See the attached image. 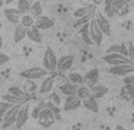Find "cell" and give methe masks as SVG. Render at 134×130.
<instances>
[{
    "label": "cell",
    "mask_w": 134,
    "mask_h": 130,
    "mask_svg": "<svg viewBox=\"0 0 134 130\" xmlns=\"http://www.w3.org/2000/svg\"><path fill=\"white\" fill-rule=\"evenodd\" d=\"M37 121H38V123H39V125H41V127L50 128L51 125L55 123L56 116H55V113H53L52 109L44 106L43 109L39 111V113H38Z\"/></svg>",
    "instance_id": "obj_1"
},
{
    "label": "cell",
    "mask_w": 134,
    "mask_h": 130,
    "mask_svg": "<svg viewBox=\"0 0 134 130\" xmlns=\"http://www.w3.org/2000/svg\"><path fill=\"white\" fill-rule=\"evenodd\" d=\"M57 62H58V59L56 56L55 51L52 50L51 47H48L46 50L44 51V55H43L44 68H45L48 72H50V73H53V72L57 69Z\"/></svg>",
    "instance_id": "obj_2"
},
{
    "label": "cell",
    "mask_w": 134,
    "mask_h": 130,
    "mask_svg": "<svg viewBox=\"0 0 134 130\" xmlns=\"http://www.w3.org/2000/svg\"><path fill=\"white\" fill-rule=\"evenodd\" d=\"M50 72H48L45 68L42 67H32V68L25 69L20 73V77L24 78L26 80H38L42 78H45L46 75H49Z\"/></svg>",
    "instance_id": "obj_3"
},
{
    "label": "cell",
    "mask_w": 134,
    "mask_h": 130,
    "mask_svg": "<svg viewBox=\"0 0 134 130\" xmlns=\"http://www.w3.org/2000/svg\"><path fill=\"white\" fill-rule=\"evenodd\" d=\"M89 32H90L91 39H93L94 44L96 46H101L102 42H103V35L104 33L102 32V30L100 29V26L97 25L96 19H95V16H93V18L89 22Z\"/></svg>",
    "instance_id": "obj_4"
},
{
    "label": "cell",
    "mask_w": 134,
    "mask_h": 130,
    "mask_svg": "<svg viewBox=\"0 0 134 130\" xmlns=\"http://www.w3.org/2000/svg\"><path fill=\"white\" fill-rule=\"evenodd\" d=\"M21 104H14L10 110H8L6 115L4 116L3 121H1V124H3V128L7 129V128L12 127V125L15 124V121H17V116L18 112H19V109H20Z\"/></svg>",
    "instance_id": "obj_5"
},
{
    "label": "cell",
    "mask_w": 134,
    "mask_h": 130,
    "mask_svg": "<svg viewBox=\"0 0 134 130\" xmlns=\"http://www.w3.org/2000/svg\"><path fill=\"white\" fill-rule=\"evenodd\" d=\"M108 72L111 75H115V77H126L129 73H133L134 72V64L128 62V63H121V64H116V66H110Z\"/></svg>",
    "instance_id": "obj_6"
},
{
    "label": "cell",
    "mask_w": 134,
    "mask_h": 130,
    "mask_svg": "<svg viewBox=\"0 0 134 130\" xmlns=\"http://www.w3.org/2000/svg\"><path fill=\"white\" fill-rule=\"evenodd\" d=\"M102 59L109 66H116V64L131 62L128 56H125L124 54H120V53H106V55H103Z\"/></svg>",
    "instance_id": "obj_7"
},
{
    "label": "cell",
    "mask_w": 134,
    "mask_h": 130,
    "mask_svg": "<svg viewBox=\"0 0 134 130\" xmlns=\"http://www.w3.org/2000/svg\"><path fill=\"white\" fill-rule=\"evenodd\" d=\"M95 19H96V23L97 25L100 26V29L102 30V32L104 33L106 36H110L111 33V26H110V23H109V18L104 14L103 12L101 11L96 10L95 11Z\"/></svg>",
    "instance_id": "obj_8"
},
{
    "label": "cell",
    "mask_w": 134,
    "mask_h": 130,
    "mask_svg": "<svg viewBox=\"0 0 134 130\" xmlns=\"http://www.w3.org/2000/svg\"><path fill=\"white\" fill-rule=\"evenodd\" d=\"M111 5L115 16L119 17H125L129 12V0H111Z\"/></svg>",
    "instance_id": "obj_9"
},
{
    "label": "cell",
    "mask_w": 134,
    "mask_h": 130,
    "mask_svg": "<svg viewBox=\"0 0 134 130\" xmlns=\"http://www.w3.org/2000/svg\"><path fill=\"white\" fill-rule=\"evenodd\" d=\"M29 121V102L21 104L20 109H19V112L17 116V121H15V128L17 129H20L24 125L26 124V122Z\"/></svg>",
    "instance_id": "obj_10"
},
{
    "label": "cell",
    "mask_w": 134,
    "mask_h": 130,
    "mask_svg": "<svg viewBox=\"0 0 134 130\" xmlns=\"http://www.w3.org/2000/svg\"><path fill=\"white\" fill-rule=\"evenodd\" d=\"M4 14H5L6 19H7L11 24L18 25V24L20 23V18H21V16H23V13L18 10V7H15V8L8 7V8L4 10Z\"/></svg>",
    "instance_id": "obj_11"
},
{
    "label": "cell",
    "mask_w": 134,
    "mask_h": 130,
    "mask_svg": "<svg viewBox=\"0 0 134 130\" xmlns=\"http://www.w3.org/2000/svg\"><path fill=\"white\" fill-rule=\"evenodd\" d=\"M82 105V99L77 94L66 96L64 100V110L65 111H74V110L79 109Z\"/></svg>",
    "instance_id": "obj_12"
},
{
    "label": "cell",
    "mask_w": 134,
    "mask_h": 130,
    "mask_svg": "<svg viewBox=\"0 0 134 130\" xmlns=\"http://www.w3.org/2000/svg\"><path fill=\"white\" fill-rule=\"evenodd\" d=\"M74 61H75V56L74 55H63L58 59L57 62V71L59 72H66L72 67Z\"/></svg>",
    "instance_id": "obj_13"
},
{
    "label": "cell",
    "mask_w": 134,
    "mask_h": 130,
    "mask_svg": "<svg viewBox=\"0 0 134 130\" xmlns=\"http://www.w3.org/2000/svg\"><path fill=\"white\" fill-rule=\"evenodd\" d=\"M35 25L37 26L39 30H48V29L52 28L55 25V21L49 18L48 16H38L35 18Z\"/></svg>",
    "instance_id": "obj_14"
},
{
    "label": "cell",
    "mask_w": 134,
    "mask_h": 130,
    "mask_svg": "<svg viewBox=\"0 0 134 130\" xmlns=\"http://www.w3.org/2000/svg\"><path fill=\"white\" fill-rule=\"evenodd\" d=\"M99 79H100L99 71H97L96 68L90 69V71H89L88 73L86 74V77H84V85H87L89 88H91L93 86L97 85V82H99Z\"/></svg>",
    "instance_id": "obj_15"
},
{
    "label": "cell",
    "mask_w": 134,
    "mask_h": 130,
    "mask_svg": "<svg viewBox=\"0 0 134 130\" xmlns=\"http://www.w3.org/2000/svg\"><path fill=\"white\" fill-rule=\"evenodd\" d=\"M120 97L126 102L134 100V84H125L120 89Z\"/></svg>",
    "instance_id": "obj_16"
},
{
    "label": "cell",
    "mask_w": 134,
    "mask_h": 130,
    "mask_svg": "<svg viewBox=\"0 0 134 130\" xmlns=\"http://www.w3.org/2000/svg\"><path fill=\"white\" fill-rule=\"evenodd\" d=\"M53 81H55V77L53 75H46L43 79L41 86H39V93L41 94H46L52 89L53 87Z\"/></svg>",
    "instance_id": "obj_17"
},
{
    "label": "cell",
    "mask_w": 134,
    "mask_h": 130,
    "mask_svg": "<svg viewBox=\"0 0 134 130\" xmlns=\"http://www.w3.org/2000/svg\"><path fill=\"white\" fill-rule=\"evenodd\" d=\"M77 88H79V86L75 84H72L71 81H68V82H64V84H62L61 86L58 87V89L61 91L62 94H64L66 97V96H71V94H76L77 93Z\"/></svg>",
    "instance_id": "obj_18"
},
{
    "label": "cell",
    "mask_w": 134,
    "mask_h": 130,
    "mask_svg": "<svg viewBox=\"0 0 134 130\" xmlns=\"http://www.w3.org/2000/svg\"><path fill=\"white\" fill-rule=\"evenodd\" d=\"M25 37H27V29L19 23L18 25H15L14 32H13V38H14V42L15 43H19V42H21Z\"/></svg>",
    "instance_id": "obj_19"
},
{
    "label": "cell",
    "mask_w": 134,
    "mask_h": 130,
    "mask_svg": "<svg viewBox=\"0 0 134 130\" xmlns=\"http://www.w3.org/2000/svg\"><path fill=\"white\" fill-rule=\"evenodd\" d=\"M82 105L86 107L87 110L91 111V112L97 113L99 112V104H97V99L94 98L93 96H89L88 98L82 100Z\"/></svg>",
    "instance_id": "obj_20"
},
{
    "label": "cell",
    "mask_w": 134,
    "mask_h": 130,
    "mask_svg": "<svg viewBox=\"0 0 134 130\" xmlns=\"http://www.w3.org/2000/svg\"><path fill=\"white\" fill-rule=\"evenodd\" d=\"M90 92H91V96L96 99H100V98L104 97V96L108 93V87L104 86V85H95L90 88Z\"/></svg>",
    "instance_id": "obj_21"
},
{
    "label": "cell",
    "mask_w": 134,
    "mask_h": 130,
    "mask_svg": "<svg viewBox=\"0 0 134 130\" xmlns=\"http://www.w3.org/2000/svg\"><path fill=\"white\" fill-rule=\"evenodd\" d=\"M39 29L37 28L36 25L31 26V28L27 29V37L30 41L35 42V43H41L42 39H43V37H42L41 32H39Z\"/></svg>",
    "instance_id": "obj_22"
},
{
    "label": "cell",
    "mask_w": 134,
    "mask_h": 130,
    "mask_svg": "<svg viewBox=\"0 0 134 130\" xmlns=\"http://www.w3.org/2000/svg\"><path fill=\"white\" fill-rule=\"evenodd\" d=\"M96 11L95 6L94 5H86V6H82L80 8H76L74 11V17L75 18H81V17H84V16L89 14V13H93Z\"/></svg>",
    "instance_id": "obj_23"
},
{
    "label": "cell",
    "mask_w": 134,
    "mask_h": 130,
    "mask_svg": "<svg viewBox=\"0 0 134 130\" xmlns=\"http://www.w3.org/2000/svg\"><path fill=\"white\" fill-rule=\"evenodd\" d=\"M80 35H81L82 41H83L86 44H89V46L94 44L93 39H91L90 32H89V23L84 24V25H82L81 28H80Z\"/></svg>",
    "instance_id": "obj_24"
},
{
    "label": "cell",
    "mask_w": 134,
    "mask_h": 130,
    "mask_svg": "<svg viewBox=\"0 0 134 130\" xmlns=\"http://www.w3.org/2000/svg\"><path fill=\"white\" fill-rule=\"evenodd\" d=\"M1 99L5 100V102L12 103L13 105L14 104H24V103L27 102V98H21V97H17V96H13L11 93H7V94H3L1 96Z\"/></svg>",
    "instance_id": "obj_25"
},
{
    "label": "cell",
    "mask_w": 134,
    "mask_h": 130,
    "mask_svg": "<svg viewBox=\"0 0 134 130\" xmlns=\"http://www.w3.org/2000/svg\"><path fill=\"white\" fill-rule=\"evenodd\" d=\"M106 53H120L124 54L125 56H128V48H126L125 44H115V46L109 47Z\"/></svg>",
    "instance_id": "obj_26"
},
{
    "label": "cell",
    "mask_w": 134,
    "mask_h": 130,
    "mask_svg": "<svg viewBox=\"0 0 134 130\" xmlns=\"http://www.w3.org/2000/svg\"><path fill=\"white\" fill-rule=\"evenodd\" d=\"M31 5H32V3H31L30 0H17V7L23 14L30 12Z\"/></svg>",
    "instance_id": "obj_27"
},
{
    "label": "cell",
    "mask_w": 134,
    "mask_h": 130,
    "mask_svg": "<svg viewBox=\"0 0 134 130\" xmlns=\"http://www.w3.org/2000/svg\"><path fill=\"white\" fill-rule=\"evenodd\" d=\"M20 24L25 26L26 29L31 28V26L35 25V17H32L30 13H25L20 18Z\"/></svg>",
    "instance_id": "obj_28"
},
{
    "label": "cell",
    "mask_w": 134,
    "mask_h": 130,
    "mask_svg": "<svg viewBox=\"0 0 134 130\" xmlns=\"http://www.w3.org/2000/svg\"><path fill=\"white\" fill-rule=\"evenodd\" d=\"M30 13L32 17H38V16H42L43 14V7H42V4L39 1H35V3L31 5V8H30Z\"/></svg>",
    "instance_id": "obj_29"
},
{
    "label": "cell",
    "mask_w": 134,
    "mask_h": 130,
    "mask_svg": "<svg viewBox=\"0 0 134 130\" xmlns=\"http://www.w3.org/2000/svg\"><path fill=\"white\" fill-rule=\"evenodd\" d=\"M8 93L13 96H17V97H21V98H27L29 99V93L25 92V89H20L17 86H11L8 87Z\"/></svg>",
    "instance_id": "obj_30"
},
{
    "label": "cell",
    "mask_w": 134,
    "mask_h": 130,
    "mask_svg": "<svg viewBox=\"0 0 134 130\" xmlns=\"http://www.w3.org/2000/svg\"><path fill=\"white\" fill-rule=\"evenodd\" d=\"M76 94L83 100V99H86V98H88L89 96H91V92H90V88H89L87 85L83 84V85H81V86H79V88H77V93H76Z\"/></svg>",
    "instance_id": "obj_31"
},
{
    "label": "cell",
    "mask_w": 134,
    "mask_h": 130,
    "mask_svg": "<svg viewBox=\"0 0 134 130\" xmlns=\"http://www.w3.org/2000/svg\"><path fill=\"white\" fill-rule=\"evenodd\" d=\"M69 81H71L77 86H81L84 84V77H82L80 73H70L69 74Z\"/></svg>",
    "instance_id": "obj_32"
},
{
    "label": "cell",
    "mask_w": 134,
    "mask_h": 130,
    "mask_svg": "<svg viewBox=\"0 0 134 130\" xmlns=\"http://www.w3.org/2000/svg\"><path fill=\"white\" fill-rule=\"evenodd\" d=\"M103 13L108 18H113L114 16H115V13H114V10H113V5H111V0H104Z\"/></svg>",
    "instance_id": "obj_33"
},
{
    "label": "cell",
    "mask_w": 134,
    "mask_h": 130,
    "mask_svg": "<svg viewBox=\"0 0 134 130\" xmlns=\"http://www.w3.org/2000/svg\"><path fill=\"white\" fill-rule=\"evenodd\" d=\"M13 106V104L12 103H8V102H1L0 103V122L3 121V118H4V116L6 115V112H7L8 110L11 109V107Z\"/></svg>",
    "instance_id": "obj_34"
},
{
    "label": "cell",
    "mask_w": 134,
    "mask_h": 130,
    "mask_svg": "<svg viewBox=\"0 0 134 130\" xmlns=\"http://www.w3.org/2000/svg\"><path fill=\"white\" fill-rule=\"evenodd\" d=\"M37 84H36L35 80H27V81L24 84V89H25V92H27L29 94L30 93H35L36 91H37Z\"/></svg>",
    "instance_id": "obj_35"
},
{
    "label": "cell",
    "mask_w": 134,
    "mask_h": 130,
    "mask_svg": "<svg viewBox=\"0 0 134 130\" xmlns=\"http://www.w3.org/2000/svg\"><path fill=\"white\" fill-rule=\"evenodd\" d=\"M94 13H95V12L89 13V14L84 16V17L77 18V22H76V24H75V28H81L82 25H84V24L89 23V22H90V19L93 18V14H94Z\"/></svg>",
    "instance_id": "obj_36"
},
{
    "label": "cell",
    "mask_w": 134,
    "mask_h": 130,
    "mask_svg": "<svg viewBox=\"0 0 134 130\" xmlns=\"http://www.w3.org/2000/svg\"><path fill=\"white\" fill-rule=\"evenodd\" d=\"M128 59L131 61V63L134 64V46L132 42L128 43Z\"/></svg>",
    "instance_id": "obj_37"
},
{
    "label": "cell",
    "mask_w": 134,
    "mask_h": 130,
    "mask_svg": "<svg viewBox=\"0 0 134 130\" xmlns=\"http://www.w3.org/2000/svg\"><path fill=\"white\" fill-rule=\"evenodd\" d=\"M8 61H10V56L6 55L5 53H1V51H0V66L6 64Z\"/></svg>",
    "instance_id": "obj_38"
},
{
    "label": "cell",
    "mask_w": 134,
    "mask_h": 130,
    "mask_svg": "<svg viewBox=\"0 0 134 130\" xmlns=\"http://www.w3.org/2000/svg\"><path fill=\"white\" fill-rule=\"evenodd\" d=\"M115 130H126V128H124L121 124H118L116 127H115Z\"/></svg>",
    "instance_id": "obj_39"
},
{
    "label": "cell",
    "mask_w": 134,
    "mask_h": 130,
    "mask_svg": "<svg viewBox=\"0 0 134 130\" xmlns=\"http://www.w3.org/2000/svg\"><path fill=\"white\" fill-rule=\"evenodd\" d=\"M1 48H3V37L0 36V50H1Z\"/></svg>",
    "instance_id": "obj_40"
},
{
    "label": "cell",
    "mask_w": 134,
    "mask_h": 130,
    "mask_svg": "<svg viewBox=\"0 0 134 130\" xmlns=\"http://www.w3.org/2000/svg\"><path fill=\"white\" fill-rule=\"evenodd\" d=\"M3 6V0H0V7Z\"/></svg>",
    "instance_id": "obj_41"
},
{
    "label": "cell",
    "mask_w": 134,
    "mask_h": 130,
    "mask_svg": "<svg viewBox=\"0 0 134 130\" xmlns=\"http://www.w3.org/2000/svg\"><path fill=\"white\" fill-rule=\"evenodd\" d=\"M84 1H87V0H82V3H84Z\"/></svg>",
    "instance_id": "obj_42"
}]
</instances>
